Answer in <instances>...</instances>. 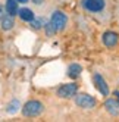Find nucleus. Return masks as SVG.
<instances>
[{"instance_id": "nucleus-1", "label": "nucleus", "mask_w": 119, "mask_h": 122, "mask_svg": "<svg viewBox=\"0 0 119 122\" xmlns=\"http://www.w3.org/2000/svg\"><path fill=\"white\" fill-rule=\"evenodd\" d=\"M43 110H44V106H43V103L38 102V100H31L22 107V113H24V116H27V118L38 116Z\"/></svg>"}, {"instance_id": "nucleus-2", "label": "nucleus", "mask_w": 119, "mask_h": 122, "mask_svg": "<svg viewBox=\"0 0 119 122\" xmlns=\"http://www.w3.org/2000/svg\"><path fill=\"white\" fill-rule=\"evenodd\" d=\"M75 104L78 107H82V109H91V107H94L97 102L96 99L93 97V96H88V94H78L76 96L75 94Z\"/></svg>"}, {"instance_id": "nucleus-3", "label": "nucleus", "mask_w": 119, "mask_h": 122, "mask_svg": "<svg viewBox=\"0 0 119 122\" xmlns=\"http://www.w3.org/2000/svg\"><path fill=\"white\" fill-rule=\"evenodd\" d=\"M50 22H52V25L55 27V30H56V31H62V30L65 28V25H66L68 19H66V15H65L63 12L56 10V12H53Z\"/></svg>"}, {"instance_id": "nucleus-4", "label": "nucleus", "mask_w": 119, "mask_h": 122, "mask_svg": "<svg viewBox=\"0 0 119 122\" xmlns=\"http://www.w3.org/2000/svg\"><path fill=\"white\" fill-rule=\"evenodd\" d=\"M76 91H78V84H65L62 85L60 88L57 90V96L59 97H62V99H71L74 97V96L76 94Z\"/></svg>"}, {"instance_id": "nucleus-5", "label": "nucleus", "mask_w": 119, "mask_h": 122, "mask_svg": "<svg viewBox=\"0 0 119 122\" xmlns=\"http://www.w3.org/2000/svg\"><path fill=\"white\" fill-rule=\"evenodd\" d=\"M106 6L104 0H82V7L88 12H101Z\"/></svg>"}, {"instance_id": "nucleus-6", "label": "nucleus", "mask_w": 119, "mask_h": 122, "mask_svg": "<svg viewBox=\"0 0 119 122\" xmlns=\"http://www.w3.org/2000/svg\"><path fill=\"white\" fill-rule=\"evenodd\" d=\"M93 80H94V84L97 87V90L103 94V96H109V87L104 81V78L101 76L100 74H94V76H93Z\"/></svg>"}, {"instance_id": "nucleus-7", "label": "nucleus", "mask_w": 119, "mask_h": 122, "mask_svg": "<svg viewBox=\"0 0 119 122\" xmlns=\"http://www.w3.org/2000/svg\"><path fill=\"white\" fill-rule=\"evenodd\" d=\"M118 41H119V37H118L116 32H113V31H106L103 34V43H104L106 47H115L118 44Z\"/></svg>"}, {"instance_id": "nucleus-8", "label": "nucleus", "mask_w": 119, "mask_h": 122, "mask_svg": "<svg viewBox=\"0 0 119 122\" xmlns=\"http://www.w3.org/2000/svg\"><path fill=\"white\" fill-rule=\"evenodd\" d=\"M104 106H106V109H107V112L110 113V115H113V116H118V115H119V104H118L116 100L109 99V100L104 103Z\"/></svg>"}, {"instance_id": "nucleus-9", "label": "nucleus", "mask_w": 119, "mask_h": 122, "mask_svg": "<svg viewBox=\"0 0 119 122\" xmlns=\"http://www.w3.org/2000/svg\"><path fill=\"white\" fill-rule=\"evenodd\" d=\"M18 15L19 18L25 22H31L35 16H34V12L31 9H27V7H24V9H18Z\"/></svg>"}, {"instance_id": "nucleus-10", "label": "nucleus", "mask_w": 119, "mask_h": 122, "mask_svg": "<svg viewBox=\"0 0 119 122\" xmlns=\"http://www.w3.org/2000/svg\"><path fill=\"white\" fill-rule=\"evenodd\" d=\"M0 22H2V30H5V31L12 30L13 25H15V22H13V16H10V15H5L3 18L0 19Z\"/></svg>"}, {"instance_id": "nucleus-11", "label": "nucleus", "mask_w": 119, "mask_h": 122, "mask_svg": "<svg viewBox=\"0 0 119 122\" xmlns=\"http://www.w3.org/2000/svg\"><path fill=\"white\" fill-rule=\"evenodd\" d=\"M6 12L10 16L18 15V2H15V0H6Z\"/></svg>"}, {"instance_id": "nucleus-12", "label": "nucleus", "mask_w": 119, "mask_h": 122, "mask_svg": "<svg viewBox=\"0 0 119 122\" xmlns=\"http://www.w3.org/2000/svg\"><path fill=\"white\" fill-rule=\"evenodd\" d=\"M81 71H82L81 65H78V63H72L69 68H68V75L75 80V78H78V75L81 74Z\"/></svg>"}, {"instance_id": "nucleus-13", "label": "nucleus", "mask_w": 119, "mask_h": 122, "mask_svg": "<svg viewBox=\"0 0 119 122\" xmlns=\"http://www.w3.org/2000/svg\"><path fill=\"white\" fill-rule=\"evenodd\" d=\"M18 109H19V102L18 100H12L6 107L7 113H15V112H18Z\"/></svg>"}, {"instance_id": "nucleus-14", "label": "nucleus", "mask_w": 119, "mask_h": 122, "mask_svg": "<svg viewBox=\"0 0 119 122\" xmlns=\"http://www.w3.org/2000/svg\"><path fill=\"white\" fill-rule=\"evenodd\" d=\"M43 25H44V21L41 19V18H38V19L34 18V19L31 21V27H32L34 30H40L41 27H43Z\"/></svg>"}, {"instance_id": "nucleus-15", "label": "nucleus", "mask_w": 119, "mask_h": 122, "mask_svg": "<svg viewBox=\"0 0 119 122\" xmlns=\"http://www.w3.org/2000/svg\"><path fill=\"white\" fill-rule=\"evenodd\" d=\"M44 30H46V32H47V36H55V34L57 32V31L55 30V27L52 25V22L46 24V25H44Z\"/></svg>"}, {"instance_id": "nucleus-16", "label": "nucleus", "mask_w": 119, "mask_h": 122, "mask_svg": "<svg viewBox=\"0 0 119 122\" xmlns=\"http://www.w3.org/2000/svg\"><path fill=\"white\" fill-rule=\"evenodd\" d=\"M5 15H6V13H5V9H3V6H0V19H2Z\"/></svg>"}, {"instance_id": "nucleus-17", "label": "nucleus", "mask_w": 119, "mask_h": 122, "mask_svg": "<svg viewBox=\"0 0 119 122\" xmlns=\"http://www.w3.org/2000/svg\"><path fill=\"white\" fill-rule=\"evenodd\" d=\"M35 5H41V3H44V0H32Z\"/></svg>"}, {"instance_id": "nucleus-18", "label": "nucleus", "mask_w": 119, "mask_h": 122, "mask_svg": "<svg viewBox=\"0 0 119 122\" xmlns=\"http://www.w3.org/2000/svg\"><path fill=\"white\" fill-rule=\"evenodd\" d=\"M15 2H18V3H28V0H15Z\"/></svg>"}, {"instance_id": "nucleus-19", "label": "nucleus", "mask_w": 119, "mask_h": 122, "mask_svg": "<svg viewBox=\"0 0 119 122\" xmlns=\"http://www.w3.org/2000/svg\"><path fill=\"white\" fill-rule=\"evenodd\" d=\"M115 96L118 97V104H119V91H115Z\"/></svg>"}]
</instances>
